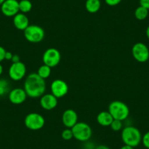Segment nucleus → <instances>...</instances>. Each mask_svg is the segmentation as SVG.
Masks as SVG:
<instances>
[{
	"mask_svg": "<svg viewBox=\"0 0 149 149\" xmlns=\"http://www.w3.org/2000/svg\"><path fill=\"white\" fill-rule=\"evenodd\" d=\"M146 36H147V37H148V39L149 40V26L147 27V29H146Z\"/></svg>",
	"mask_w": 149,
	"mask_h": 149,
	"instance_id": "obj_32",
	"label": "nucleus"
},
{
	"mask_svg": "<svg viewBox=\"0 0 149 149\" xmlns=\"http://www.w3.org/2000/svg\"><path fill=\"white\" fill-rule=\"evenodd\" d=\"M40 106L45 110H52L58 104V99L52 94H44L40 97Z\"/></svg>",
	"mask_w": 149,
	"mask_h": 149,
	"instance_id": "obj_14",
	"label": "nucleus"
},
{
	"mask_svg": "<svg viewBox=\"0 0 149 149\" xmlns=\"http://www.w3.org/2000/svg\"><path fill=\"white\" fill-rule=\"evenodd\" d=\"M2 14L7 17H14L20 12L18 0H5L1 5Z\"/></svg>",
	"mask_w": 149,
	"mask_h": 149,
	"instance_id": "obj_11",
	"label": "nucleus"
},
{
	"mask_svg": "<svg viewBox=\"0 0 149 149\" xmlns=\"http://www.w3.org/2000/svg\"><path fill=\"white\" fill-rule=\"evenodd\" d=\"M10 92V84L6 79H0V96Z\"/></svg>",
	"mask_w": 149,
	"mask_h": 149,
	"instance_id": "obj_21",
	"label": "nucleus"
},
{
	"mask_svg": "<svg viewBox=\"0 0 149 149\" xmlns=\"http://www.w3.org/2000/svg\"><path fill=\"white\" fill-rule=\"evenodd\" d=\"M73 137L80 142H87L92 136V130L88 124L85 122H78L72 127Z\"/></svg>",
	"mask_w": 149,
	"mask_h": 149,
	"instance_id": "obj_4",
	"label": "nucleus"
},
{
	"mask_svg": "<svg viewBox=\"0 0 149 149\" xmlns=\"http://www.w3.org/2000/svg\"><path fill=\"white\" fill-rule=\"evenodd\" d=\"M37 74L42 79H47L48 78H49L51 74V67L43 64L38 68Z\"/></svg>",
	"mask_w": 149,
	"mask_h": 149,
	"instance_id": "obj_18",
	"label": "nucleus"
},
{
	"mask_svg": "<svg viewBox=\"0 0 149 149\" xmlns=\"http://www.w3.org/2000/svg\"><path fill=\"white\" fill-rule=\"evenodd\" d=\"M61 137L64 140H70L73 138V133L72 129L66 128L61 132Z\"/></svg>",
	"mask_w": 149,
	"mask_h": 149,
	"instance_id": "obj_23",
	"label": "nucleus"
},
{
	"mask_svg": "<svg viewBox=\"0 0 149 149\" xmlns=\"http://www.w3.org/2000/svg\"><path fill=\"white\" fill-rule=\"evenodd\" d=\"M60 61H61V54L56 48H48L42 55L43 64L48 65L51 68L56 67L60 63Z\"/></svg>",
	"mask_w": 149,
	"mask_h": 149,
	"instance_id": "obj_7",
	"label": "nucleus"
},
{
	"mask_svg": "<svg viewBox=\"0 0 149 149\" xmlns=\"http://www.w3.org/2000/svg\"><path fill=\"white\" fill-rule=\"evenodd\" d=\"M111 127V129L113 131L115 132H118L120 130H122L123 129V122L122 121H120V120L114 119L112 122V124L110 126Z\"/></svg>",
	"mask_w": 149,
	"mask_h": 149,
	"instance_id": "obj_22",
	"label": "nucleus"
},
{
	"mask_svg": "<svg viewBox=\"0 0 149 149\" xmlns=\"http://www.w3.org/2000/svg\"><path fill=\"white\" fill-rule=\"evenodd\" d=\"M45 118L38 113H29L24 119V124L26 127L32 131L41 130L45 126Z\"/></svg>",
	"mask_w": 149,
	"mask_h": 149,
	"instance_id": "obj_6",
	"label": "nucleus"
},
{
	"mask_svg": "<svg viewBox=\"0 0 149 149\" xmlns=\"http://www.w3.org/2000/svg\"><path fill=\"white\" fill-rule=\"evenodd\" d=\"M142 143L146 148L149 149V131L142 137Z\"/></svg>",
	"mask_w": 149,
	"mask_h": 149,
	"instance_id": "obj_24",
	"label": "nucleus"
},
{
	"mask_svg": "<svg viewBox=\"0 0 149 149\" xmlns=\"http://www.w3.org/2000/svg\"><path fill=\"white\" fill-rule=\"evenodd\" d=\"M132 54L137 61L145 63L149 59V49L146 44L137 42L132 48Z\"/></svg>",
	"mask_w": 149,
	"mask_h": 149,
	"instance_id": "obj_8",
	"label": "nucleus"
},
{
	"mask_svg": "<svg viewBox=\"0 0 149 149\" xmlns=\"http://www.w3.org/2000/svg\"><path fill=\"white\" fill-rule=\"evenodd\" d=\"M24 89L27 96L31 98L41 97L46 91L45 80L38 75L37 73H31L24 81Z\"/></svg>",
	"mask_w": 149,
	"mask_h": 149,
	"instance_id": "obj_1",
	"label": "nucleus"
},
{
	"mask_svg": "<svg viewBox=\"0 0 149 149\" xmlns=\"http://www.w3.org/2000/svg\"><path fill=\"white\" fill-rule=\"evenodd\" d=\"M13 24L17 29L24 31L29 26V20L26 14L18 13L13 17Z\"/></svg>",
	"mask_w": 149,
	"mask_h": 149,
	"instance_id": "obj_15",
	"label": "nucleus"
},
{
	"mask_svg": "<svg viewBox=\"0 0 149 149\" xmlns=\"http://www.w3.org/2000/svg\"><path fill=\"white\" fill-rule=\"evenodd\" d=\"M61 121L66 128L71 129L78 122V114L72 109H67L63 113Z\"/></svg>",
	"mask_w": 149,
	"mask_h": 149,
	"instance_id": "obj_12",
	"label": "nucleus"
},
{
	"mask_svg": "<svg viewBox=\"0 0 149 149\" xmlns=\"http://www.w3.org/2000/svg\"><path fill=\"white\" fill-rule=\"evenodd\" d=\"M13 54L12 53L10 52V51H6V53H5V59L8 60V61H11V59H12L13 58Z\"/></svg>",
	"mask_w": 149,
	"mask_h": 149,
	"instance_id": "obj_28",
	"label": "nucleus"
},
{
	"mask_svg": "<svg viewBox=\"0 0 149 149\" xmlns=\"http://www.w3.org/2000/svg\"><path fill=\"white\" fill-rule=\"evenodd\" d=\"M140 6L146 8L149 10V0H139Z\"/></svg>",
	"mask_w": 149,
	"mask_h": 149,
	"instance_id": "obj_27",
	"label": "nucleus"
},
{
	"mask_svg": "<svg viewBox=\"0 0 149 149\" xmlns=\"http://www.w3.org/2000/svg\"><path fill=\"white\" fill-rule=\"evenodd\" d=\"M2 72H3V67H2V65L0 63V76L2 75Z\"/></svg>",
	"mask_w": 149,
	"mask_h": 149,
	"instance_id": "obj_33",
	"label": "nucleus"
},
{
	"mask_svg": "<svg viewBox=\"0 0 149 149\" xmlns=\"http://www.w3.org/2000/svg\"><path fill=\"white\" fill-rule=\"evenodd\" d=\"M113 120V117L112 116L108 110L100 112L97 116V122L102 127H110Z\"/></svg>",
	"mask_w": 149,
	"mask_h": 149,
	"instance_id": "obj_16",
	"label": "nucleus"
},
{
	"mask_svg": "<svg viewBox=\"0 0 149 149\" xmlns=\"http://www.w3.org/2000/svg\"><path fill=\"white\" fill-rule=\"evenodd\" d=\"M9 77L14 81H19L25 77L26 74V67L21 61L12 63L8 70Z\"/></svg>",
	"mask_w": 149,
	"mask_h": 149,
	"instance_id": "obj_9",
	"label": "nucleus"
},
{
	"mask_svg": "<svg viewBox=\"0 0 149 149\" xmlns=\"http://www.w3.org/2000/svg\"><path fill=\"white\" fill-rule=\"evenodd\" d=\"M5 0H0V6H1V5H2V4L4 2H5Z\"/></svg>",
	"mask_w": 149,
	"mask_h": 149,
	"instance_id": "obj_34",
	"label": "nucleus"
},
{
	"mask_svg": "<svg viewBox=\"0 0 149 149\" xmlns=\"http://www.w3.org/2000/svg\"><path fill=\"white\" fill-rule=\"evenodd\" d=\"M24 37L28 42L31 43H38L43 40L45 31L38 25H29L24 31Z\"/></svg>",
	"mask_w": 149,
	"mask_h": 149,
	"instance_id": "obj_5",
	"label": "nucleus"
},
{
	"mask_svg": "<svg viewBox=\"0 0 149 149\" xmlns=\"http://www.w3.org/2000/svg\"><path fill=\"white\" fill-rule=\"evenodd\" d=\"M11 61H12L13 63H16V62H19V61H21L19 56L16 55V54H13L12 59H11Z\"/></svg>",
	"mask_w": 149,
	"mask_h": 149,
	"instance_id": "obj_29",
	"label": "nucleus"
},
{
	"mask_svg": "<svg viewBox=\"0 0 149 149\" xmlns=\"http://www.w3.org/2000/svg\"><path fill=\"white\" fill-rule=\"evenodd\" d=\"M142 134L140 130L133 126H127L121 131V140L124 145L134 148L142 143Z\"/></svg>",
	"mask_w": 149,
	"mask_h": 149,
	"instance_id": "obj_2",
	"label": "nucleus"
},
{
	"mask_svg": "<svg viewBox=\"0 0 149 149\" xmlns=\"http://www.w3.org/2000/svg\"><path fill=\"white\" fill-rule=\"evenodd\" d=\"M95 149H110L108 146H105V145H100L98 146H96Z\"/></svg>",
	"mask_w": 149,
	"mask_h": 149,
	"instance_id": "obj_30",
	"label": "nucleus"
},
{
	"mask_svg": "<svg viewBox=\"0 0 149 149\" xmlns=\"http://www.w3.org/2000/svg\"><path fill=\"white\" fill-rule=\"evenodd\" d=\"M85 7L88 13H96L101 8V2L100 0H86Z\"/></svg>",
	"mask_w": 149,
	"mask_h": 149,
	"instance_id": "obj_17",
	"label": "nucleus"
},
{
	"mask_svg": "<svg viewBox=\"0 0 149 149\" xmlns=\"http://www.w3.org/2000/svg\"><path fill=\"white\" fill-rule=\"evenodd\" d=\"M51 94L57 99L67 95L69 91V86L67 83L61 79H56L51 84Z\"/></svg>",
	"mask_w": 149,
	"mask_h": 149,
	"instance_id": "obj_10",
	"label": "nucleus"
},
{
	"mask_svg": "<svg viewBox=\"0 0 149 149\" xmlns=\"http://www.w3.org/2000/svg\"><path fill=\"white\" fill-rule=\"evenodd\" d=\"M120 149H134V148L132 147V146H127V145H124V146H123L122 147H121V148Z\"/></svg>",
	"mask_w": 149,
	"mask_h": 149,
	"instance_id": "obj_31",
	"label": "nucleus"
},
{
	"mask_svg": "<svg viewBox=\"0 0 149 149\" xmlns=\"http://www.w3.org/2000/svg\"><path fill=\"white\" fill-rule=\"evenodd\" d=\"M148 15V10L140 5L137 7L134 11V16L139 21H143L147 18Z\"/></svg>",
	"mask_w": 149,
	"mask_h": 149,
	"instance_id": "obj_19",
	"label": "nucleus"
},
{
	"mask_svg": "<svg viewBox=\"0 0 149 149\" xmlns=\"http://www.w3.org/2000/svg\"><path fill=\"white\" fill-rule=\"evenodd\" d=\"M27 94L25 90L22 88H15L10 90L8 94L9 100L14 104H23L27 98Z\"/></svg>",
	"mask_w": 149,
	"mask_h": 149,
	"instance_id": "obj_13",
	"label": "nucleus"
},
{
	"mask_svg": "<svg viewBox=\"0 0 149 149\" xmlns=\"http://www.w3.org/2000/svg\"><path fill=\"white\" fill-rule=\"evenodd\" d=\"M6 50L3 48L2 46H0V63L2 62L3 60H5V53H6Z\"/></svg>",
	"mask_w": 149,
	"mask_h": 149,
	"instance_id": "obj_26",
	"label": "nucleus"
},
{
	"mask_svg": "<svg viewBox=\"0 0 149 149\" xmlns=\"http://www.w3.org/2000/svg\"><path fill=\"white\" fill-rule=\"evenodd\" d=\"M32 9V3L29 0L19 1V10L22 13H28Z\"/></svg>",
	"mask_w": 149,
	"mask_h": 149,
	"instance_id": "obj_20",
	"label": "nucleus"
},
{
	"mask_svg": "<svg viewBox=\"0 0 149 149\" xmlns=\"http://www.w3.org/2000/svg\"><path fill=\"white\" fill-rule=\"evenodd\" d=\"M108 111L114 119L124 121L130 115V108L123 102L119 100L112 102L108 106Z\"/></svg>",
	"mask_w": 149,
	"mask_h": 149,
	"instance_id": "obj_3",
	"label": "nucleus"
},
{
	"mask_svg": "<svg viewBox=\"0 0 149 149\" xmlns=\"http://www.w3.org/2000/svg\"><path fill=\"white\" fill-rule=\"evenodd\" d=\"M121 1H122V0H104L105 3L107 4L108 6H111V7L116 6V5H118V4L121 3Z\"/></svg>",
	"mask_w": 149,
	"mask_h": 149,
	"instance_id": "obj_25",
	"label": "nucleus"
}]
</instances>
